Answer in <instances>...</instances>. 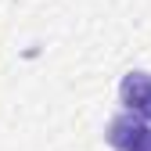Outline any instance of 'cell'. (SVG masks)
Instances as JSON below:
<instances>
[{
	"label": "cell",
	"mask_w": 151,
	"mask_h": 151,
	"mask_svg": "<svg viewBox=\"0 0 151 151\" xmlns=\"http://www.w3.org/2000/svg\"><path fill=\"white\" fill-rule=\"evenodd\" d=\"M119 97H122L129 115L151 119V76L147 72H129L122 79V86H119Z\"/></svg>",
	"instance_id": "1"
},
{
	"label": "cell",
	"mask_w": 151,
	"mask_h": 151,
	"mask_svg": "<svg viewBox=\"0 0 151 151\" xmlns=\"http://www.w3.org/2000/svg\"><path fill=\"white\" fill-rule=\"evenodd\" d=\"M144 129H147L144 119L129 115V111H126V115H115V119L108 122V144H111V147H119V151H129Z\"/></svg>",
	"instance_id": "2"
},
{
	"label": "cell",
	"mask_w": 151,
	"mask_h": 151,
	"mask_svg": "<svg viewBox=\"0 0 151 151\" xmlns=\"http://www.w3.org/2000/svg\"><path fill=\"white\" fill-rule=\"evenodd\" d=\"M129 151H151V129H144V133L137 137V144L129 147Z\"/></svg>",
	"instance_id": "3"
}]
</instances>
